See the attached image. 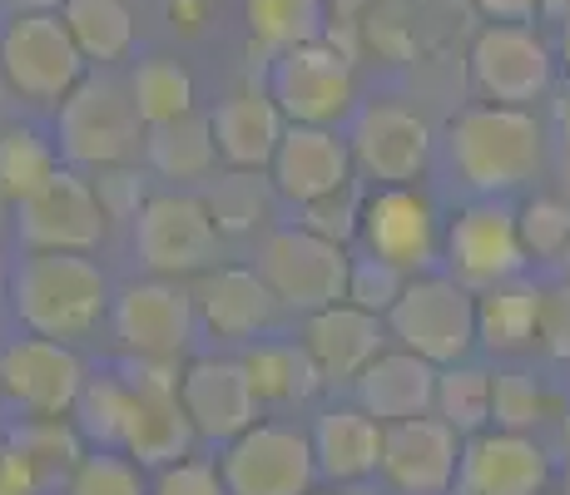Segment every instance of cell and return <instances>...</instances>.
<instances>
[{
  "mask_svg": "<svg viewBox=\"0 0 570 495\" xmlns=\"http://www.w3.org/2000/svg\"><path fill=\"white\" fill-rule=\"evenodd\" d=\"M551 461H546L541 442L525 432H476L462 446V471L456 486L462 495H541Z\"/></svg>",
  "mask_w": 570,
  "mask_h": 495,
  "instance_id": "ffe728a7",
  "label": "cell"
},
{
  "mask_svg": "<svg viewBox=\"0 0 570 495\" xmlns=\"http://www.w3.org/2000/svg\"><path fill=\"white\" fill-rule=\"evenodd\" d=\"M363 238L372 253L402 263L407 273L426 268L436 258V218L422 194L407 184H387L363 204Z\"/></svg>",
  "mask_w": 570,
  "mask_h": 495,
  "instance_id": "44dd1931",
  "label": "cell"
},
{
  "mask_svg": "<svg viewBox=\"0 0 570 495\" xmlns=\"http://www.w3.org/2000/svg\"><path fill=\"white\" fill-rule=\"evenodd\" d=\"M60 495H149V486L139 481L135 456H119V451L100 446V451H85V461L70 471Z\"/></svg>",
  "mask_w": 570,
  "mask_h": 495,
  "instance_id": "74e56055",
  "label": "cell"
},
{
  "mask_svg": "<svg viewBox=\"0 0 570 495\" xmlns=\"http://www.w3.org/2000/svg\"><path fill=\"white\" fill-rule=\"evenodd\" d=\"M363 204H367V198L357 194L353 179H347L343 189H333V194L313 198V204H303V214H308V218H303V228L333 238V244H347L353 234H363Z\"/></svg>",
  "mask_w": 570,
  "mask_h": 495,
  "instance_id": "b9f144b4",
  "label": "cell"
},
{
  "mask_svg": "<svg viewBox=\"0 0 570 495\" xmlns=\"http://www.w3.org/2000/svg\"><path fill=\"white\" fill-rule=\"evenodd\" d=\"M402 288H407V268L392 258H382V253H363V258L347 263V303L367 307V313L387 317L392 303L402 297Z\"/></svg>",
  "mask_w": 570,
  "mask_h": 495,
  "instance_id": "f35d334b",
  "label": "cell"
},
{
  "mask_svg": "<svg viewBox=\"0 0 570 495\" xmlns=\"http://www.w3.org/2000/svg\"><path fill=\"white\" fill-rule=\"evenodd\" d=\"M535 317H541V293L507 278L481 293L476 303V337L491 352H521L535 343Z\"/></svg>",
  "mask_w": 570,
  "mask_h": 495,
  "instance_id": "f1b7e54d",
  "label": "cell"
},
{
  "mask_svg": "<svg viewBox=\"0 0 570 495\" xmlns=\"http://www.w3.org/2000/svg\"><path fill=\"white\" fill-rule=\"evenodd\" d=\"M525 258H566L570 248V204L566 198H531L517 214Z\"/></svg>",
  "mask_w": 570,
  "mask_h": 495,
  "instance_id": "60d3db41",
  "label": "cell"
},
{
  "mask_svg": "<svg viewBox=\"0 0 570 495\" xmlns=\"http://www.w3.org/2000/svg\"><path fill=\"white\" fill-rule=\"evenodd\" d=\"M55 169H60V164H55V149L36 135V129L20 125V129H6V135H0V194L6 198L20 204V198L36 194Z\"/></svg>",
  "mask_w": 570,
  "mask_h": 495,
  "instance_id": "e575fe53",
  "label": "cell"
},
{
  "mask_svg": "<svg viewBox=\"0 0 570 495\" xmlns=\"http://www.w3.org/2000/svg\"><path fill=\"white\" fill-rule=\"evenodd\" d=\"M556 129H561V139L570 145V90H566L561 99H556Z\"/></svg>",
  "mask_w": 570,
  "mask_h": 495,
  "instance_id": "f907efd6",
  "label": "cell"
},
{
  "mask_svg": "<svg viewBox=\"0 0 570 495\" xmlns=\"http://www.w3.org/2000/svg\"><path fill=\"white\" fill-rule=\"evenodd\" d=\"M268 184L258 179V169H234L228 179H218L214 194L204 198L218 234H254L263 218H268Z\"/></svg>",
  "mask_w": 570,
  "mask_h": 495,
  "instance_id": "d590c367",
  "label": "cell"
},
{
  "mask_svg": "<svg viewBox=\"0 0 570 495\" xmlns=\"http://www.w3.org/2000/svg\"><path fill=\"white\" fill-rule=\"evenodd\" d=\"M0 387L36 416H65L85 392V362L60 337H20L0 352Z\"/></svg>",
  "mask_w": 570,
  "mask_h": 495,
  "instance_id": "9a60e30c",
  "label": "cell"
},
{
  "mask_svg": "<svg viewBox=\"0 0 570 495\" xmlns=\"http://www.w3.org/2000/svg\"><path fill=\"white\" fill-rule=\"evenodd\" d=\"M0 214H6V194H0Z\"/></svg>",
  "mask_w": 570,
  "mask_h": 495,
  "instance_id": "91938a15",
  "label": "cell"
},
{
  "mask_svg": "<svg viewBox=\"0 0 570 495\" xmlns=\"http://www.w3.org/2000/svg\"><path fill=\"white\" fill-rule=\"evenodd\" d=\"M129 99H135L145 129L164 125V119H179L194 109V75L174 55H145L135 65V75H129Z\"/></svg>",
  "mask_w": 570,
  "mask_h": 495,
  "instance_id": "4dcf8cb0",
  "label": "cell"
},
{
  "mask_svg": "<svg viewBox=\"0 0 570 495\" xmlns=\"http://www.w3.org/2000/svg\"><path fill=\"white\" fill-rule=\"evenodd\" d=\"M561 198L570 204V154H566V164H561Z\"/></svg>",
  "mask_w": 570,
  "mask_h": 495,
  "instance_id": "db71d44e",
  "label": "cell"
},
{
  "mask_svg": "<svg viewBox=\"0 0 570 495\" xmlns=\"http://www.w3.org/2000/svg\"><path fill=\"white\" fill-rule=\"evenodd\" d=\"M353 164L372 184H412L422 179L426 159H432V129L416 109L402 105H367L353 125Z\"/></svg>",
  "mask_w": 570,
  "mask_h": 495,
  "instance_id": "e0dca14e",
  "label": "cell"
},
{
  "mask_svg": "<svg viewBox=\"0 0 570 495\" xmlns=\"http://www.w3.org/2000/svg\"><path fill=\"white\" fill-rule=\"evenodd\" d=\"M139 125L145 119L129 99V85H119L115 75H90L60 99V149L85 169L125 164L139 145Z\"/></svg>",
  "mask_w": 570,
  "mask_h": 495,
  "instance_id": "277c9868",
  "label": "cell"
},
{
  "mask_svg": "<svg viewBox=\"0 0 570 495\" xmlns=\"http://www.w3.org/2000/svg\"><path fill=\"white\" fill-rule=\"evenodd\" d=\"M481 16L491 20H517V26H531L541 16V0H476Z\"/></svg>",
  "mask_w": 570,
  "mask_h": 495,
  "instance_id": "7dc6e473",
  "label": "cell"
},
{
  "mask_svg": "<svg viewBox=\"0 0 570 495\" xmlns=\"http://www.w3.org/2000/svg\"><path fill=\"white\" fill-rule=\"evenodd\" d=\"M535 343L546 347V357L570 362V283L541 293V317H535Z\"/></svg>",
  "mask_w": 570,
  "mask_h": 495,
  "instance_id": "f6af8a7d",
  "label": "cell"
},
{
  "mask_svg": "<svg viewBox=\"0 0 570 495\" xmlns=\"http://www.w3.org/2000/svg\"><path fill=\"white\" fill-rule=\"evenodd\" d=\"M436 362H426L422 352L402 347V352H377L363 372H357V406L372 412L382 426L387 422H407L436 406Z\"/></svg>",
  "mask_w": 570,
  "mask_h": 495,
  "instance_id": "603a6c76",
  "label": "cell"
},
{
  "mask_svg": "<svg viewBox=\"0 0 570 495\" xmlns=\"http://www.w3.org/2000/svg\"><path fill=\"white\" fill-rule=\"evenodd\" d=\"M208 119H214L218 159H228V169H268L288 129V115L273 95H228Z\"/></svg>",
  "mask_w": 570,
  "mask_h": 495,
  "instance_id": "d4e9b609",
  "label": "cell"
},
{
  "mask_svg": "<svg viewBox=\"0 0 570 495\" xmlns=\"http://www.w3.org/2000/svg\"><path fill=\"white\" fill-rule=\"evenodd\" d=\"M382 476L402 495H446L462 471V432L422 412L382 426Z\"/></svg>",
  "mask_w": 570,
  "mask_h": 495,
  "instance_id": "8fae6325",
  "label": "cell"
},
{
  "mask_svg": "<svg viewBox=\"0 0 570 495\" xmlns=\"http://www.w3.org/2000/svg\"><path fill=\"white\" fill-rule=\"evenodd\" d=\"M218 471L228 495H308L317 476L313 436H303L298 426L254 422L228 442Z\"/></svg>",
  "mask_w": 570,
  "mask_h": 495,
  "instance_id": "8992f818",
  "label": "cell"
},
{
  "mask_svg": "<svg viewBox=\"0 0 570 495\" xmlns=\"http://www.w3.org/2000/svg\"><path fill=\"white\" fill-rule=\"evenodd\" d=\"M268 169H273V189L303 208L353 179V145L337 139L327 125H288Z\"/></svg>",
  "mask_w": 570,
  "mask_h": 495,
  "instance_id": "d6986e66",
  "label": "cell"
},
{
  "mask_svg": "<svg viewBox=\"0 0 570 495\" xmlns=\"http://www.w3.org/2000/svg\"><path fill=\"white\" fill-rule=\"evenodd\" d=\"M0 293H6V258H0Z\"/></svg>",
  "mask_w": 570,
  "mask_h": 495,
  "instance_id": "6f0895ef",
  "label": "cell"
},
{
  "mask_svg": "<svg viewBox=\"0 0 570 495\" xmlns=\"http://www.w3.org/2000/svg\"><path fill=\"white\" fill-rule=\"evenodd\" d=\"M327 6V16H337V20H357L367 10V0H323Z\"/></svg>",
  "mask_w": 570,
  "mask_h": 495,
  "instance_id": "c3c4849f",
  "label": "cell"
},
{
  "mask_svg": "<svg viewBox=\"0 0 570 495\" xmlns=\"http://www.w3.org/2000/svg\"><path fill=\"white\" fill-rule=\"evenodd\" d=\"M6 90H10V80H6V70H0V109H6Z\"/></svg>",
  "mask_w": 570,
  "mask_h": 495,
  "instance_id": "11a10c76",
  "label": "cell"
},
{
  "mask_svg": "<svg viewBox=\"0 0 570 495\" xmlns=\"http://www.w3.org/2000/svg\"><path fill=\"white\" fill-rule=\"evenodd\" d=\"M248 382H254L258 402L268 406H293L308 402V396L323 387V367L313 362V352L303 343H263L244 357Z\"/></svg>",
  "mask_w": 570,
  "mask_h": 495,
  "instance_id": "4316f807",
  "label": "cell"
},
{
  "mask_svg": "<svg viewBox=\"0 0 570 495\" xmlns=\"http://www.w3.org/2000/svg\"><path fill=\"white\" fill-rule=\"evenodd\" d=\"M0 70L20 99L60 105L85 80V55L60 10H16L0 30Z\"/></svg>",
  "mask_w": 570,
  "mask_h": 495,
  "instance_id": "3957f363",
  "label": "cell"
},
{
  "mask_svg": "<svg viewBox=\"0 0 570 495\" xmlns=\"http://www.w3.org/2000/svg\"><path fill=\"white\" fill-rule=\"evenodd\" d=\"M75 412H80V432L90 436V442H100L109 451H125V432H129V377L85 382Z\"/></svg>",
  "mask_w": 570,
  "mask_h": 495,
  "instance_id": "8d00e7d4",
  "label": "cell"
},
{
  "mask_svg": "<svg viewBox=\"0 0 570 495\" xmlns=\"http://www.w3.org/2000/svg\"><path fill=\"white\" fill-rule=\"evenodd\" d=\"M40 491H46V481H40L36 461L16 442H6L0 446V495H40Z\"/></svg>",
  "mask_w": 570,
  "mask_h": 495,
  "instance_id": "bcb514c9",
  "label": "cell"
},
{
  "mask_svg": "<svg viewBox=\"0 0 570 495\" xmlns=\"http://www.w3.org/2000/svg\"><path fill=\"white\" fill-rule=\"evenodd\" d=\"M313 456L327 481H367L382 466V422L363 406H333L313 426Z\"/></svg>",
  "mask_w": 570,
  "mask_h": 495,
  "instance_id": "484cf974",
  "label": "cell"
},
{
  "mask_svg": "<svg viewBox=\"0 0 570 495\" xmlns=\"http://www.w3.org/2000/svg\"><path fill=\"white\" fill-rule=\"evenodd\" d=\"M179 402L189 412L194 432L208 442H234L238 432L258 422V392L248 382V367L234 357H199L184 367Z\"/></svg>",
  "mask_w": 570,
  "mask_h": 495,
  "instance_id": "ac0fdd59",
  "label": "cell"
},
{
  "mask_svg": "<svg viewBox=\"0 0 570 495\" xmlns=\"http://www.w3.org/2000/svg\"><path fill=\"white\" fill-rule=\"evenodd\" d=\"M556 55H561L566 75H570V26H561V46H556Z\"/></svg>",
  "mask_w": 570,
  "mask_h": 495,
  "instance_id": "f5cc1de1",
  "label": "cell"
},
{
  "mask_svg": "<svg viewBox=\"0 0 570 495\" xmlns=\"http://www.w3.org/2000/svg\"><path fill=\"white\" fill-rule=\"evenodd\" d=\"M60 16L85 60H125L135 46V16H129L125 0H65Z\"/></svg>",
  "mask_w": 570,
  "mask_h": 495,
  "instance_id": "f546056e",
  "label": "cell"
},
{
  "mask_svg": "<svg viewBox=\"0 0 570 495\" xmlns=\"http://www.w3.org/2000/svg\"><path fill=\"white\" fill-rule=\"evenodd\" d=\"M303 347L313 352V362L323 367V377H357L372 357L382 352V317L367 313L357 303H333L308 313V327H303Z\"/></svg>",
  "mask_w": 570,
  "mask_h": 495,
  "instance_id": "cb8c5ba5",
  "label": "cell"
},
{
  "mask_svg": "<svg viewBox=\"0 0 570 495\" xmlns=\"http://www.w3.org/2000/svg\"><path fill=\"white\" fill-rule=\"evenodd\" d=\"M10 442L36 461L46 491L65 486V481H70V471L85 461V432H80V426H70L65 416H30L26 426H16V432H10Z\"/></svg>",
  "mask_w": 570,
  "mask_h": 495,
  "instance_id": "1f68e13d",
  "label": "cell"
},
{
  "mask_svg": "<svg viewBox=\"0 0 570 495\" xmlns=\"http://www.w3.org/2000/svg\"><path fill=\"white\" fill-rule=\"evenodd\" d=\"M541 16L556 26H570V0H541Z\"/></svg>",
  "mask_w": 570,
  "mask_h": 495,
  "instance_id": "681fc988",
  "label": "cell"
},
{
  "mask_svg": "<svg viewBox=\"0 0 570 495\" xmlns=\"http://www.w3.org/2000/svg\"><path fill=\"white\" fill-rule=\"evenodd\" d=\"M566 495H570V466H566Z\"/></svg>",
  "mask_w": 570,
  "mask_h": 495,
  "instance_id": "680465c9",
  "label": "cell"
},
{
  "mask_svg": "<svg viewBox=\"0 0 570 495\" xmlns=\"http://www.w3.org/2000/svg\"><path fill=\"white\" fill-rule=\"evenodd\" d=\"M456 174L481 194H511L541 169V125L525 105H476L446 129Z\"/></svg>",
  "mask_w": 570,
  "mask_h": 495,
  "instance_id": "7a4b0ae2",
  "label": "cell"
},
{
  "mask_svg": "<svg viewBox=\"0 0 570 495\" xmlns=\"http://www.w3.org/2000/svg\"><path fill=\"white\" fill-rule=\"evenodd\" d=\"M313 495V491H308ZM317 495H363V491H317Z\"/></svg>",
  "mask_w": 570,
  "mask_h": 495,
  "instance_id": "9f6ffc18",
  "label": "cell"
},
{
  "mask_svg": "<svg viewBox=\"0 0 570 495\" xmlns=\"http://www.w3.org/2000/svg\"><path fill=\"white\" fill-rule=\"evenodd\" d=\"M561 263H566V268H570V248H566V258H561Z\"/></svg>",
  "mask_w": 570,
  "mask_h": 495,
  "instance_id": "94428289",
  "label": "cell"
},
{
  "mask_svg": "<svg viewBox=\"0 0 570 495\" xmlns=\"http://www.w3.org/2000/svg\"><path fill=\"white\" fill-rule=\"evenodd\" d=\"M16 313L40 337H85L109 313V283L85 253H30L16 273Z\"/></svg>",
  "mask_w": 570,
  "mask_h": 495,
  "instance_id": "6da1fadb",
  "label": "cell"
},
{
  "mask_svg": "<svg viewBox=\"0 0 570 495\" xmlns=\"http://www.w3.org/2000/svg\"><path fill=\"white\" fill-rule=\"evenodd\" d=\"M105 224L109 218L95 198V184H85L70 169H55L16 208V234L30 253H90L100 248Z\"/></svg>",
  "mask_w": 570,
  "mask_h": 495,
  "instance_id": "30bf717a",
  "label": "cell"
},
{
  "mask_svg": "<svg viewBox=\"0 0 570 495\" xmlns=\"http://www.w3.org/2000/svg\"><path fill=\"white\" fill-rule=\"evenodd\" d=\"M95 198H100L105 218H129L135 224V214L145 208V179L125 164H105L100 179H95Z\"/></svg>",
  "mask_w": 570,
  "mask_h": 495,
  "instance_id": "ee69618b",
  "label": "cell"
},
{
  "mask_svg": "<svg viewBox=\"0 0 570 495\" xmlns=\"http://www.w3.org/2000/svg\"><path fill=\"white\" fill-rule=\"evenodd\" d=\"M353 55H343L327 40H303L293 50H278V60H273V99L288 115V125L333 129L353 109Z\"/></svg>",
  "mask_w": 570,
  "mask_h": 495,
  "instance_id": "ba28073f",
  "label": "cell"
},
{
  "mask_svg": "<svg viewBox=\"0 0 570 495\" xmlns=\"http://www.w3.org/2000/svg\"><path fill=\"white\" fill-rule=\"evenodd\" d=\"M436 412L462 436H476L481 426L491 422V372L452 362V367L436 377Z\"/></svg>",
  "mask_w": 570,
  "mask_h": 495,
  "instance_id": "836d02e7",
  "label": "cell"
},
{
  "mask_svg": "<svg viewBox=\"0 0 570 495\" xmlns=\"http://www.w3.org/2000/svg\"><path fill=\"white\" fill-rule=\"evenodd\" d=\"M347 253L333 238L313 234V228H283L263 244V283L278 293L283 307L293 313H317L347 297Z\"/></svg>",
  "mask_w": 570,
  "mask_h": 495,
  "instance_id": "52a82bcc",
  "label": "cell"
},
{
  "mask_svg": "<svg viewBox=\"0 0 570 495\" xmlns=\"http://www.w3.org/2000/svg\"><path fill=\"white\" fill-rule=\"evenodd\" d=\"M16 10H60L65 0H10Z\"/></svg>",
  "mask_w": 570,
  "mask_h": 495,
  "instance_id": "816d5d0a",
  "label": "cell"
},
{
  "mask_svg": "<svg viewBox=\"0 0 570 495\" xmlns=\"http://www.w3.org/2000/svg\"><path fill=\"white\" fill-rule=\"evenodd\" d=\"M446 263H452L456 283H471V288H497V283L517 278L525 263L517 214L507 204L462 208L446 228Z\"/></svg>",
  "mask_w": 570,
  "mask_h": 495,
  "instance_id": "2e32d148",
  "label": "cell"
},
{
  "mask_svg": "<svg viewBox=\"0 0 570 495\" xmlns=\"http://www.w3.org/2000/svg\"><path fill=\"white\" fill-rule=\"evenodd\" d=\"M194 422L179 402V377L164 372V362H145L129 377V432H125V456L139 466H169V461L189 456Z\"/></svg>",
  "mask_w": 570,
  "mask_h": 495,
  "instance_id": "5bb4252c",
  "label": "cell"
},
{
  "mask_svg": "<svg viewBox=\"0 0 570 495\" xmlns=\"http://www.w3.org/2000/svg\"><path fill=\"white\" fill-rule=\"evenodd\" d=\"M491 422L507 432H531L546 422V392L531 372H497L491 377Z\"/></svg>",
  "mask_w": 570,
  "mask_h": 495,
  "instance_id": "ab89813d",
  "label": "cell"
},
{
  "mask_svg": "<svg viewBox=\"0 0 570 495\" xmlns=\"http://www.w3.org/2000/svg\"><path fill=\"white\" fill-rule=\"evenodd\" d=\"M218 159L214 145V119L204 115H179L164 119V125H149V164L164 174V179H204Z\"/></svg>",
  "mask_w": 570,
  "mask_h": 495,
  "instance_id": "83f0119b",
  "label": "cell"
},
{
  "mask_svg": "<svg viewBox=\"0 0 570 495\" xmlns=\"http://www.w3.org/2000/svg\"><path fill=\"white\" fill-rule=\"evenodd\" d=\"M387 327L402 347L422 352L436 367H452L476 343V297L452 278H412L392 303Z\"/></svg>",
  "mask_w": 570,
  "mask_h": 495,
  "instance_id": "5b68a950",
  "label": "cell"
},
{
  "mask_svg": "<svg viewBox=\"0 0 570 495\" xmlns=\"http://www.w3.org/2000/svg\"><path fill=\"white\" fill-rule=\"evenodd\" d=\"M149 495H228L224 486V471L214 466V461H169V466H159L155 486Z\"/></svg>",
  "mask_w": 570,
  "mask_h": 495,
  "instance_id": "7bdbcfd3",
  "label": "cell"
},
{
  "mask_svg": "<svg viewBox=\"0 0 570 495\" xmlns=\"http://www.w3.org/2000/svg\"><path fill=\"white\" fill-rule=\"evenodd\" d=\"M278 293L263 283V273L248 268H204L199 288H194V313L214 337H228V343H244V337H258L263 327L278 317Z\"/></svg>",
  "mask_w": 570,
  "mask_h": 495,
  "instance_id": "7402d4cb",
  "label": "cell"
},
{
  "mask_svg": "<svg viewBox=\"0 0 570 495\" xmlns=\"http://www.w3.org/2000/svg\"><path fill=\"white\" fill-rule=\"evenodd\" d=\"M248 36L268 50H293L303 40H323L327 6L323 0H244Z\"/></svg>",
  "mask_w": 570,
  "mask_h": 495,
  "instance_id": "d6a6232c",
  "label": "cell"
},
{
  "mask_svg": "<svg viewBox=\"0 0 570 495\" xmlns=\"http://www.w3.org/2000/svg\"><path fill=\"white\" fill-rule=\"evenodd\" d=\"M135 253L159 278L204 273L218 253V224L204 198L194 194H155L135 214Z\"/></svg>",
  "mask_w": 570,
  "mask_h": 495,
  "instance_id": "9c48e42d",
  "label": "cell"
},
{
  "mask_svg": "<svg viewBox=\"0 0 570 495\" xmlns=\"http://www.w3.org/2000/svg\"><path fill=\"white\" fill-rule=\"evenodd\" d=\"M109 323L125 352H135L139 362H169L194 343V293L174 288V283H129L125 293L109 303Z\"/></svg>",
  "mask_w": 570,
  "mask_h": 495,
  "instance_id": "7c38bea8",
  "label": "cell"
},
{
  "mask_svg": "<svg viewBox=\"0 0 570 495\" xmlns=\"http://www.w3.org/2000/svg\"><path fill=\"white\" fill-rule=\"evenodd\" d=\"M551 50L531 26L497 20L471 46V80L491 105H531L551 90Z\"/></svg>",
  "mask_w": 570,
  "mask_h": 495,
  "instance_id": "4fadbf2b",
  "label": "cell"
}]
</instances>
